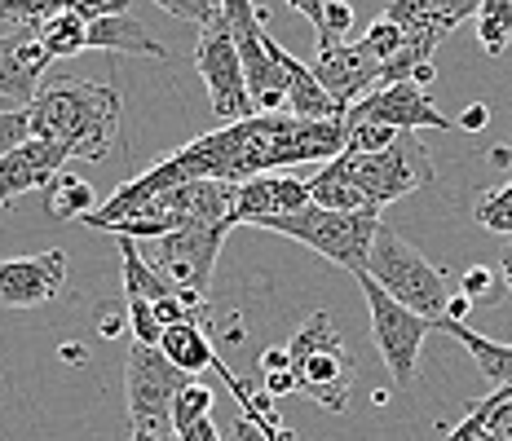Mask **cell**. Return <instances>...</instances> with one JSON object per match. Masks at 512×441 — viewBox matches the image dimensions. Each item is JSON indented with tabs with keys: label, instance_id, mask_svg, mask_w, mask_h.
Segmentation results:
<instances>
[{
	"label": "cell",
	"instance_id": "1",
	"mask_svg": "<svg viewBox=\"0 0 512 441\" xmlns=\"http://www.w3.org/2000/svg\"><path fill=\"white\" fill-rule=\"evenodd\" d=\"M345 120L340 124H314V120H296V115H252L243 124H226L217 133L195 137L190 146L173 150L168 159H159L155 168H146L142 177L124 181L98 212H89L84 225L106 230L120 225L124 217H133L146 199L164 195L173 186L186 181H256L265 172L296 168V164H332L345 155Z\"/></svg>",
	"mask_w": 512,
	"mask_h": 441
},
{
	"label": "cell",
	"instance_id": "2",
	"mask_svg": "<svg viewBox=\"0 0 512 441\" xmlns=\"http://www.w3.org/2000/svg\"><path fill=\"white\" fill-rule=\"evenodd\" d=\"M124 98L111 84H89V80H58L40 89L31 106V137H49L67 150L71 159H106L120 133Z\"/></svg>",
	"mask_w": 512,
	"mask_h": 441
},
{
	"label": "cell",
	"instance_id": "3",
	"mask_svg": "<svg viewBox=\"0 0 512 441\" xmlns=\"http://www.w3.org/2000/svg\"><path fill=\"white\" fill-rule=\"evenodd\" d=\"M287 353H292L296 393H305L309 402H318L323 411H345L349 393H354L358 362H354V353L345 349V340H340L327 309L309 314L301 327H296Z\"/></svg>",
	"mask_w": 512,
	"mask_h": 441
},
{
	"label": "cell",
	"instance_id": "4",
	"mask_svg": "<svg viewBox=\"0 0 512 441\" xmlns=\"http://www.w3.org/2000/svg\"><path fill=\"white\" fill-rule=\"evenodd\" d=\"M367 274L389 292L398 305H407L411 314L429 318L433 327L446 318V305H451V292H446V274L437 265L424 261L415 247L402 239L398 230L380 225L376 243H371V261Z\"/></svg>",
	"mask_w": 512,
	"mask_h": 441
},
{
	"label": "cell",
	"instance_id": "5",
	"mask_svg": "<svg viewBox=\"0 0 512 441\" xmlns=\"http://www.w3.org/2000/svg\"><path fill=\"white\" fill-rule=\"evenodd\" d=\"M261 230L270 234H287V239L314 247L318 256L336 261L340 270L349 274H367V261H371V243L380 234V217L376 212H327L318 203L292 212V217H274L265 221Z\"/></svg>",
	"mask_w": 512,
	"mask_h": 441
},
{
	"label": "cell",
	"instance_id": "6",
	"mask_svg": "<svg viewBox=\"0 0 512 441\" xmlns=\"http://www.w3.org/2000/svg\"><path fill=\"white\" fill-rule=\"evenodd\" d=\"M186 384L190 375L177 371L159 344H133L124 362V393H128V415H133V433H146L155 441L168 437L173 406Z\"/></svg>",
	"mask_w": 512,
	"mask_h": 441
},
{
	"label": "cell",
	"instance_id": "7",
	"mask_svg": "<svg viewBox=\"0 0 512 441\" xmlns=\"http://www.w3.org/2000/svg\"><path fill=\"white\" fill-rule=\"evenodd\" d=\"M340 164H345L349 181L362 190V199L371 203V212L389 208V203H398L402 195H411V190L433 181V159L415 133H402L398 142L389 150H380V155H349L345 150Z\"/></svg>",
	"mask_w": 512,
	"mask_h": 441
},
{
	"label": "cell",
	"instance_id": "8",
	"mask_svg": "<svg viewBox=\"0 0 512 441\" xmlns=\"http://www.w3.org/2000/svg\"><path fill=\"white\" fill-rule=\"evenodd\" d=\"M226 23L234 49H239L243 75H248L256 115H287V75L274 58L279 40L265 36V9H256L252 0H226Z\"/></svg>",
	"mask_w": 512,
	"mask_h": 441
},
{
	"label": "cell",
	"instance_id": "9",
	"mask_svg": "<svg viewBox=\"0 0 512 441\" xmlns=\"http://www.w3.org/2000/svg\"><path fill=\"white\" fill-rule=\"evenodd\" d=\"M354 278H358L362 296H367L371 336H376V349H380L384 367H389V375H393V384H398V389H411L415 367H420V344L433 331V322L420 318V314H411L407 305H398V300L384 292L371 274H354Z\"/></svg>",
	"mask_w": 512,
	"mask_h": 441
},
{
	"label": "cell",
	"instance_id": "10",
	"mask_svg": "<svg viewBox=\"0 0 512 441\" xmlns=\"http://www.w3.org/2000/svg\"><path fill=\"white\" fill-rule=\"evenodd\" d=\"M195 71L204 75L212 115L221 120V128H226V124H243V120H252V115H256L252 93H248V75H243V62H239V49H234L226 14H221L212 27L199 31Z\"/></svg>",
	"mask_w": 512,
	"mask_h": 441
},
{
	"label": "cell",
	"instance_id": "11",
	"mask_svg": "<svg viewBox=\"0 0 512 441\" xmlns=\"http://www.w3.org/2000/svg\"><path fill=\"white\" fill-rule=\"evenodd\" d=\"M226 234L230 230H212V225H186V230L151 243V265L173 283L177 296H204L208 300L212 270H217V256H221Z\"/></svg>",
	"mask_w": 512,
	"mask_h": 441
},
{
	"label": "cell",
	"instance_id": "12",
	"mask_svg": "<svg viewBox=\"0 0 512 441\" xmlns=\"http://www.w3.org/2000/svg\"><path fill=\"white\" fill-rule=\"evenodd\" d=\"M345 124H384V128H393V133H420V128L451 133V128H460L455 120H446V115L437 111V102L411 80L367 93V98L345 115Z\"/></svg>",
	"mask_w": 512,
	"mask_h": 441
},
{
	"label": "cell",
	"instance_id": "13",
	"mask_svg": "<svg viewBox=\"0 0 512 441\" xmlns=\"http://www.w3.org/2000/svg\"><path fill=\"white\" fill-rule=\"evenodd\" d=\"M380 71H384L380 58L362 45V40H345V45H336V49H318V58H314L318 84L332 93V102L345 115L354 111L367 93L380 89Z\"/></svg>",
	"mask_w": 512,
	"mask_h": 441
},
{
	"label": "cell",
	"instance_id": "14",
	"mask_svg": "<svg viewBox=\"0 0 512 441\" xmlns=\"http://www.w3.org/2000/svg\"><path fill=\"white\" fill-rule=\"evenodd\" d=\"M67 283V256L40 252L18 256V261H0V305L5 309H40L62 296Z\"/></svg>",
	"mask_w": 512,
	"mask_h": 441
},
{
	"label": "cell",
	"instance_id": "15",
	"mask_svg": "<svg viewBox=\"0 0 512 441\" xmlns=\"http://www.w3.org/2000/svg\"><path fill=\"white\" fill-rule=\"evenodd\" d=\"M49 53L36 31H9L0 36V102H14V111H31L40 98V80L49 71Z\"/></svg>",
	"mask_w": 512,
	"mask_h": 441
},
{
	"label": "cell",
	"instance_id": "16",
	"mask_svg": "<svg viewBox=\"0 0 512 441\" xmlns=\"http://www.w3.org/2000/svg\"><path fill=\"white\" fill-rule=\"evenodd\" d=\"M67 150L49 137H31L18 150H9L0 159V208L18 203L27 190H40V186H53V177H62V164H67Z\"/></svg>",
	"mask_w": 512,
	"mask_h": 441
},
{
	"label": "cell",
	"instance_id": "17",
	"mask_svg": "<svg viewBox=\"0 0 512 441\" xmlns=\"http://www.w3.org/2000/svg\"><path fill=\"white\" fill-rule=\"evenodd\" d=\"M309 208V181L301 177H256L239 186V225H265L274 217H292V212Z\"/></svg>",
	"mask_w": 512,
	"mask_h": 441
},
{
	"label": "cell",
	"instance_id": "18",
	"mask_svg": "<svg viewBox=\"0 0 512 441\" xmlns=\"http://www.w3.org/2000/svg\"><path fill=\"white\" fill-rule=\"evenodd\" d=\"M274 58H279V67L287 75V115H296V120H314V124H340L345 120V111L332 102V93L318 84L314 67H305L301 58H292L283 45H274Z\"/></svg>",
	"mask_w": 512,
	"mask_h": 441
},
{
	"label": "cell",
	"instance_id": "19",
	"mask_svg": "<svg viewBox=\"0 0 512 441\" xmlns=\"http://www.w3.org/2000/svg\"><path fill=\"white\" fill-rule=\"evenodd\" d=\"M89 49H111V53H133V58H155L164 62L168 49L159 45V40L137 23L133 14H111V18H98V23H89Z\"/></svg>",
	"mask_w": 512,
	"mask_h": 441
},
{
	"label": "cell",
	"instance_id": "20",
	"mask_svg": "<svg viewBox=\"0 0 512 441\" xmlns=\"http://www.w3.org/2000/svg\"><path fill=\"white\" fill-rule=\"evenodd\" d=\"M437 331H446V336H455L464 344L468 353H473V362L482 367V375L495 389H512V344H499V340H486V336H477L468 322H451V318H442L437 322Z\"/></svg>",
	"mask_w": 512,
	"mask_h": 441
},
{
	"label": "cell",
	"instance_id": "21",
	"mask_svg": "<svg viewBox=\"0 0 512 441\" xmlns=\"http://www.w3.org/2000/svg\"><path fill=\"white\" fill-rule=\"evenodd\" d=\"M159 349H164V358L173 362L177 371L186 375H199L208 367H217V349H212V340L204 336V327L199 322H181V327H168L164 340H159Z\"/></svg>",
	"mask_w": 512,
	"mask_h": 441
},
{
	"label": "cell",
	"instance_id": "22",
	"mask_svg": "<svg viewBox=\"0 0 512 441\" xmlns=\"http://www.w3.org/2000/svg\"><path fill=\"white\" fill-rule=\"evenodd\" d=\"M309 203H318V208H327V212H371V203L362 199V190L349 181V172L340 159L323 164L314 177H309Z\"/></svg>",
	"mask_w": 512,
	"mask_h": 441
},
{
	"label": "cell",
	"instance_id": "23",
	"mask_svg": "<svg viewBox=\"0 0 512 441\" xmlns=\"http://www.w3.org/2000/svg\"><path fill=\"white\" fill-rule=\"evenodd\" d=\"M120 252H124V300H146V305H159V300L177 296L173 283L155 270L151 261L142 256V247L120 239Z\"/></svg>",
	"mask_w": 512,
	"mask_h": 441
},
{
	"label": "cell",
	"instance_id": "24",
	"mask_svg": "<svg viewBox=\"0 0 512 441\" xmlns=\"http://www.w3.org/2000/svg\"><path fill=\"white\" fill-rule=\"evenodd\" d=\"M292 9L301 18L314 23V36H318V49H336L345 45V36L354 31V9L345 0H292Z\"/></svg>",
	"mask_w": 512,
	"mask_h": 441
},
{
	"label": "cell",
	"instance_id": "25",
	"mask_svg": "<svg viewBox=\"0 0 512 441\" xmlns=\"http://www.w3.org/2000/svg\"><path fill=\"white\" fill-rule=\"evenodd\" d=\"M45 212L53 221H84L89 212H98V195H93V186L84 177H53L49 195H45Z\"/></svg>",
	"mask_w": 512,
	"mask_h": 441
},
{
	"label": "cell",
	"instance_id": "26",
	"mask_svg": "<svg viewBox=\"0 0 512 441\" xmlns=\"http://www.w3.org/2000/svg\"><path fill=\"white\" fill-rule=\"evenodd\" d=\"M477 40L490 58H504L512 45V0H482L477 5Z\"/></svg>",
	"mask_w": 512,
	"mask_h": 441
},
{
	"label": "cell",
	"instance_id": "27",
	"mask_svg": "<svg viewBox=\"0 0 512 441\" xmlns=\"http://www.w3.org/2000/svg\"><path fill=\"white\" fill-rule=\"evenodd\" d=\"M40 45H45V53L53 62L58 58H76V53L89 49V23H80L71 9H62L53 23L40 31Z\"/></svg>",
	"mask_w": 512,
	"mask_h": 441
},
{
	"label": "cell",
	"instance_id": "28",
	"mask_svg": "<svg viewBox=\"0 0 512 441\" xmlns=\"http://www.w3.org/2000/svg\"><path fill=\"white\" fill-rule=\"evenodd\" d=\"M67 9V0H0V18L14 31H45Z\"/></svg>",
	"mask_w": 512,
	"mask_h": 441
},
{
	"label": "cell",
	"instance_id": "29",
	"mask_svg": "<svg viewBox=\"0 0 512 441\" xmlns=\"http://www.w3.org/2000/svg\"><path fill=\"white\" fill-rule=\"evenodd\" d=\"M473 217L482 221L486 230L508 234V239H512V181H504V186H495V190H486V195L477 199Z\"/></svg>",
	"mask_w": 512,
	"mask_h": 441
},
{
	"label": "cell",
	"instance_id": "30",
	"mask_svg": "<svg viewBox=\"0 0 512 441\" xmlns=\"http://www.w3.org/2000/svg\"><path fill=\"white\" fill-rule=\"evenodd\" d=\"M504 292H508L504 274L490 270V265H473V270L464 274V283H460V296H468L473 305H499Z\"/></svg>",
	"mask_w": 512,
	"mask_h": 441
},
{
	"label": "cell",
	"instance_id": "31",
	"mask_svg": "<svg viewBox=\"0 0 512 441\" xmlns=\"http://www.w3.org/2000/svg\"><path fill=\"white\" fill-rule=\"evenodd\" d=\"M159 9L181 18V23H199V31H204L226 14V0H159Z\"/></svg>",
	"mask_w": 512,
	"mask_h": 441
},
{
	"label": "cell",
	"instance_id": "32",
	"mask_svg": "<svg viewBox=\"0 0 512 441\" xmlns=\"http://www.w3.org/2000/svg\"><path fill=\"white\" fill-rule=\"evenodd\" d=\"M208 411H212V389L208 384H199V380H190L186 389H181L177 406H173V428H186V424H195V419H208Z\"/></svg>",
	"mask_w": 512,
	"mask_h": 441
},
{
	"label": "cell",
	"instance_id": "33",
	"mask_svg": "<svg viewBox=\"0 0 512 441\" xmlns=\"http://www.w3.org/2000/svg\"><path fill=\"white\" fill-rule=\"evenodd\" d=\"M477 406H482V415H486V433L495 441H512V389H495Z\"/></svg>",
	"mask_w": 512,
	"mask_h": 441
},
{
	"label": "cell",
	"instance_id": "34",
	"mask_svg": "<svg viewBox=\"0 0 512 441\" xmlns=\"http://www.w3.org/2000/svg\"><path fill=\"white\" fill-rule=\"evenodd\" d=\"M31 142V111H0V159Z\"/></svg>",
	"mask_w": 512,
	"mask_h": 441
},
{
	"label": "cell",
	"instance_id": "35",
	"mask_svg": "<svg viewBox=\"0 0 512 441\" xmlns=\"http://www.w3.org/2000/svg\"><path fill=\"white\" fill-rule=\"evenodd\" d=\"M446 441H495L486 433V415H482V406H473V411H468L460 424L451 428V433H446Z\"/></svg>",
	"mask_w": 512,
	"mask_h": 441
},
{
	"label": "cell",
	"instance_id": "36",
	"mask_svg": "<svg viewBox=\"0 0 512 441\" xmlns=\"http://www.w3.org/2000/svg\"><path fill=\"white\" fill-rule=\"evenodd\" d=\"M177 441H221V433H217L212 419H195V424L177 428Z\"/></svg>",
	"mask_w": 512,
	"mask_h": 441
},
{
	"label": "cell",
	"instance_id": "37",
	"mask_svg": "<svg viewBox=\"0 0 512 441\" xmlns=\"http://www.w3.org/2000/svg\"><path fill=\"white\" fill-rule=\"evenodd\" d=\"M455 124H460L464 133H482V128L490 124V106H486V102H473V106H468V111H464Z\"/></svg>",
	"mask_w": 512,
	"mask_h": 441
},
{
	"label": "cell",
	"instance_id": "38",
	"mask_svg": "<svg viewBox=\"0 0 512 441\" xmlns=\"http://www.w3.org/2000/svg\"><path fill=\"white\" fill-rule=\"evenodd\" d=\"M279 371H292V353L287 349H265L261 353V375H279Z\"/></svg>",
	"mask_w": 512,
	"mask_h": 441
},
{
	"label": "cell",
	"instance_id": "39",
	"mask_svg": "<svg viewBox=\"0 0 512 441\" xmlns=\"http://www.w3.org/2000/svg\"><path fill=\"white\" fill-rule=\"evenodd\" d=\"M265 393L270 397H283V393H296V375L292 371H279V375H261Z\"/></svg>",
	"mask_w": 512,
	"mask_h": 441
},
{
	"label": "cell",
	"instance_id": "40",
	"mask_svg": "<svg viewBox=\"0 0 512 441\" xmlns=\"http://www.w3.org/2000/svg\"><path fill=\"white\" fill-rule=\"evenodd\" d=\"M230 441H270V437H265V428L256 424V419L239 415V419H234V437Z\"/></svg>",
	"mask_w": 512,
	"mask_h": 441
},
{
	"label": "cell",
	"instance_id": "41",
	"mask_svg": "<svg viewBox=\"0 0 512 441\" xmlns=\"http://www.w3.org/2000/svg\"><path fill=\"white\" fill-rule=\"evenodd\" d=\"M468 314H473V300H468V296H451V305H446V318H451V322H464Z\"/></svg>",
	"mask_w": 512,
	"mask_h": 441
},
{
	"label": "cell",
	"instance_id": "42",
	"mask_svg": "<svg viewBox=\"0 0 512 441\" xmlns=\"http://www.w3.org/2000/svg\"><path fill=\"white\" fill-rule=\"evenodd\" d=\"M499 274H504V283H508V296H512V239L504 243V256H499Z\"/></svg>",
	"mask_w": 512,
	"mask_h": 441
},
{
	"label": "cell",
	"instance_id": "43",
	"mask_svg": "<svg viewBox=\"0 0 512 441\" xmlns=\"http://www.w3.org/2000/svg\"><path fill=\"white\" fill-rule=\"evenodd\" d=\"M124 322H128V318H120V314H106L98 331H102V336H106V340H111V336H120V327H124Z\"/></svg>",
	"mask_w": 512,
	"mask_h": 441
},
{
	"label": "cell",
	"instance_id": "44",
	"mask_svg": "<svg viewBox=\"0 0 512 441\" xmlns=\"http://www.w3.org/2000/svg\"><path fill=\"white\" fill-rule=\"evenodd\" d=\"M58 353H62V362H76V367H80V362H84V358H89V353H84V349H80V344H62V349H58Z\"/></svg>",
	"mask_w": 512,
	"mask_h": 441
},
{
	"label": "cell",
	"instance_id": "45",
	"mask_svg": "<svg viewBox=\"0 0 512 441\" xmlns=\"http://www.w3.org/2000/svg\"><path fill=\"white\" fill-rule=\"evenodd\" d=\"M133 441H155V437H146V433H133Z\"/></svg>",
	"mask_w": 512,
	"mask_h": 441
},
{
	"label": "cell",
	"instance_id": "46",
	"mask_svg": "<svg viewBox=\"0 0 512 441\" xmlns=\"http://www.w3.org/2000/svg\"><path fill=\"white\" fill-rule=\"evenodd\" d=\"M159 441H177V437H159Z\"/></svg>",
	"mask_w": 512,
	"mask_h": 441
},
{
	"label": "cell",
	"instance_id": "47",
	"mask_svg": "<svg viewBox=\"0 0 512 441\" xmlns=\"http://www.w3.org/2000/svg\"><path fill=\"white\" fill-rule=\"evenodd\" d=\"M0 111H5V106H0Z\"/></svg>",
	"mask_w": 512,
	"mask_h": 441
}]
</instances>
